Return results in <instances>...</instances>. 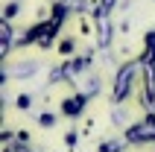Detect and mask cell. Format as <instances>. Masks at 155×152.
Returning <instances> with one entry per match:
<instances>
[{
	"mask_svg": "<svg viewBox=\"0 0 155 152\" xmlns=\"http://www.w3.org/2000/svg\"><path fill=\"white\" fill-rule=\"evenodd\" d=\"M138 73V64L135 61H129L126 68H120V73H117V82H114V102H120L126 94L132 91V76Z\"/></svg>",
	"mask_w": 155,
	"mask_h": 152,
	"instance_id": "6da1fadb",
	"label": "cell"
},
{
	"mask_svg": "<svg viewBox=\"0 0 155 152\" xmlns=\"http://www.w3.org/2000/svg\"><path fill=\"white\" fill-rule=\"evenodd\" d=\"M126 140H132V144L155 140V126H149V123H138V126H132L129 132H126Z\"/></svg>",
	"mask_w": 155,
	"mask_h": 152,
	"instance_id": "7a4b0ae2",
	"label": "cell"
},
{
	"mask_svg": "<svg viewBox=\"0 0 155 152\" xmlns=\"http://www.w3.org/2000/svg\"><path fill=\"white\" fill-rule=\"evenodd\" d=\"M85 102H88V94H76V97H70V100L61 102V111L68 114V117H76L85 111Z\"/></svg>",
	"mask_w": 155,
	"mask_h": 152,
	"instance_id": "3957f363",
	"label": "cell"
},
{
	"mask_svg": "<svg viewBox=\"0 0 155 152\" xmlns=\"http://www.w3.org/2000/svg\"><path fill=\"white\" fill-rule=\"evenodd\" d=\"M64 15H68V6H64V3H56V6H53V18H50V21L61 24V21H64Z\"/></svg>",
	"mask_w": 155,
	"mask_h": 152,
	"instance_id": "277c9868",
	"label": "cell"
},
{
	"mask_svg": "<svg viewBox=\"0 0 155 152\" xmlns=\"http://www.w3.org/2000/svg\"><path fill=\"white\" fill-rule=\"evenodd\" d=\"M120 140H108V144H100V152H117V149H120Z\"/></svg>",
	"mask_w": 155,
	"mask_h": 152,
	"instance_id": "5b68a950",
	"label": "cell"
},
{
	"mask_svg": "<svg viewBox=\"0 0 155 152\" xmlns=\"http://www.w3.org/2000/svg\"><path fill=\"white\" fill-rule=\"evenodd\" d=\"M29 105H32V97H29V94H21V97H18V108L26 111Z\"/></svg>",
	"mask_w": 155,
	"mask_h": 152,
	"instance_id": "8992f818",
	"label": "cell"
},
{
	"mask_svg": "<svg viewBox=\"0 0 155 152\" xmlns=\"http://www.w3.org/2000/svg\"><path fill=\"white\" fill-rule=\"evenodd\" d=\"M18 15V3H6L3 6V18H15Z\"/></svg>",
	"mask_w": 155,
	"mask_h": 152,
	"instance_id": "52a82bcc",
	"label": "cell"
},
{
	"mask_svg": "<svg viewBox=\"0 0 155 152\" xmlns=\"http://www.w3.org/2000/svg\"><path fill=\"white\" fill-rule=\"evenodd\" d=\"M38 123H41V126H56V114H41Z\"/></svg>",
	"mask_w": 155,
	"mask_h": 152,
	"instance_id": "ba28073f",
	"label": "cell"
},
{
	"mask_svg": "<svg viewBox=\"0 0 155 152\" xmlns=\"http://www.w3.org/2000/svg\"><path fill=\"white\" fill-rule=\"evenodd\" d=\"M70 50H73V41H70V38H68V41H61V44H59V53H70Z\"/></svg>",
	"mask_w": 155,
	"mask_h": 152,
	"instance_id": "9c48e42d",
	"label": "cell"
}]
</instances>
